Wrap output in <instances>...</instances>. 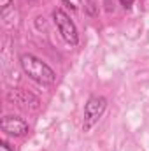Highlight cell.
<instances>
[{"label":"cell","instance_id":"5b68a950","mask_svg":"<svg viewBox=\"0 0 149 151\" xmlns=\"http://www.w3.org/2000/svg\"><path fill=\"white\" fill-rule=\"evenodd\" d=\"M2 130L9 135H14V137H21L28 132V123L25 119H21L19 116H5L0 123Z\"/></svg>","mask_w":149,"mask_h":151},{"label":"cell","instance_id":"8992f818","mask_svg":"<svg viewBox=\"0 0 149 151\" xmlns=\"http://www.w3.org/2000/svg\"><path fill=\"white\" fill-rule=\"evenodd\" d=\"M121 2V5L125 7V9H130L132 5H133V0H119Z\"/></svg>","mask_w":149,"mask_h":151},{"label":"cell","instance_id":"6da1fadb","mask_svg":"<svg viewBox=\"0 0 149 151\" xmlns=\"http://www.w3.org/2000/svg\"><path fill=\"white\" fill-rule=\"evenodd\" d=\"M19 62H21L23 70L28 74V77H32L34 81H37L40 84H53L56 81L54 70L46 62L37 58V56H34V55H21Z\"/></svg>","mask_w":149,"mask_h":151},{"label":"cell","instance_id":"3957f363","mask_svg":"<svg viewBox=\"0 0 149 151\" xmlns=\"http://www.w3.org/2000/svg\"><path fill=\"white\" fill-rule=\"evenodd\" d=\"M53 19H54V25L58 28V32L62 34V37L65 39L69 44H77V28L72 23V19L62 11V9H54L53 11Z\"/></svg>","mask_w":149,"mask_h":151},{"label":"cell","instance_id":"7a4b0ae2","mask_svg":"<svg viewBox=\"0 0 149 151\" xmlns=\"http://www.w3.org/2000/svg\"><path fill=\"white\" fill-rule=\"evenodd\" d=\"M105 107H107V100L104 97H91V99H88V102L84 106V123H82V130L84 132L91 130L98 123V119L102 118Z\"/></svg>","mask_w":149,"mask_h":151},{"label":"cell","instance_id":"277c9868","mask_svg":"<svg viewBox=\"0 0 149 151\" xmlns=\"http://www.w3.org/2000/svg\"><path fill=\"white\" fill-rule=\"evenodd\" d=\"M9 100L18 104L19 107L27 109V111H37L40 107V100H39L35 95H32L30 91L23 90V88H16L9 93Z\"/></svg>","mask_w":149,"mask_h":151}]
</instances>
